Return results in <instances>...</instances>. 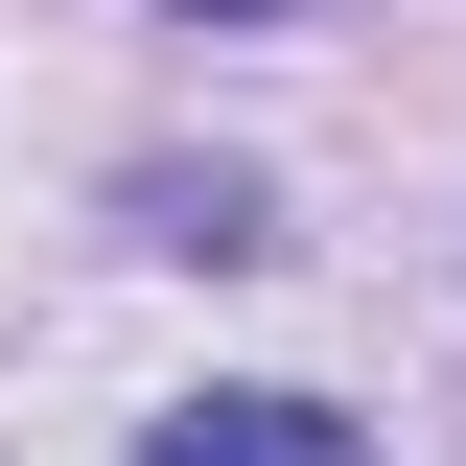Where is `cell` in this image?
<instances>
[{
	"mask_svg": "<svg viewBox=\"0 0 466 466\" xmlns=\"http://www.w3.org/2000/svg\"><path fill=\"white\" fill-rule=\"evenodd\" d=\"M187 24H257V0H187Z\"/></svg>",
	"mask_w": 466,
	"mask_h": 466,
	"instance_id": "3957f363",
	"label": "cell"
},
{
	"mask_svg": "<svg viewBox=\"0 0 466 466\" xmlns=\"http://www.w3.org/2000/svg\"><path fill=\"white\" fill-rule=\"evenodd\" d=\"M140 233H164V257H257V187H233V164L187 187V164H164V187H140Z\"/></svg>",
	"mask_w": 466,
	"mask_h": 466,
	"instance_id": "7a4b0ae2",
	"label": "cell"
},
{
	"mask_svg": "<svg viewBox=\"0 0 466 466\" xmlns=\"http://www.w3.org/2000/svg\"><path fill=\"white\" fill-rule=\"evenodd\" d=\"M140 466H373V443H350L327 397H187V420H164Z\"/></svg>",
	"mask_w": 466,
	"mask_h": 466,
	"instance_id": "6da1fadb",
	"label": "cell"
}]
</instances>
